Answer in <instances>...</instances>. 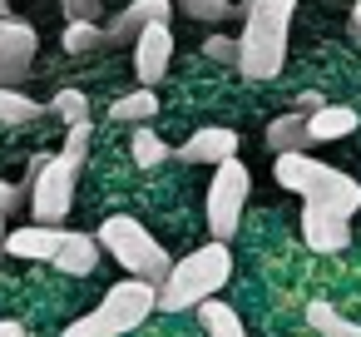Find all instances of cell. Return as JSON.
Instances as JSON below:
<instances>
[{
	"label": "cell",
	"instance_id": "cell-1",
	"mask_svg": "<svg viewBox=\"0 0 361 337\" xmlns=\"http://www.w3.org/2000/svg\"><path fill=\"white\" fill-rule=\"evenodd\" d=\"M297 0H247L243 6V35H238V75L243 80H277L287 60V30H292Z\"/></svg>",
	"mask_w": 361,
	"mask_h": 337
},
{
	"label": "cell",
	"instance_id": "cell-2",
	"mask_svg": "<svg viewBox=\"0 0 361 337\" xmlns=\"http://www.w3.org/2000/svg\"><path fill=\"white\" fill-rule=\"evenodd\" d=\"M272 179H277L287 194H297L302 203L326 208V213H336V218H356V213H361V184H356L351 174H341V169L312 159V154H277V159H272Z\"/></svg>",
	"mask_w": 361,
	"mask_h": 337
},
{
	"label": "cell",
	"instance_id": "cell-3",
	"mask_svg": "<svg viewBox=\"0 0 361 337\" xmlns=\"http://www.w3.org/2000/svg\"><path fill=\"white\" fill-rule=\"evenodd\" d=\"M233 278V248L228 243H203L193 253H183L169 278L159 283V312H188L203 307L208 297H218Z\"/></svg>",
	"mask_w": 361,
	"mask_h": 337
},
{
	"label": "cell",
	"instance_id": "cell-4",
	"mask_svg": "<svg viewBox=\"0 0 361 337\" xmlns=\"http://www.w3.org/2000/svg\"><path fill=\"white\" fill-rule=\"evenodd\" d=\"M94 243H99V253H109L129 278H139V283H164L169 278V268H173V258H169V248L139 223V218H129V213H114V218H104L99 223V233H94Z\"/></svg>",
	"mask_w": 361,
	"mask_h": 337
},
{
	"label": "cell",
	"instance_id": "cell-5",
	"mask_svg": "<svg viewBox=\"0 0 361 337\" xmlns=\"http://www.w3.org/2000/svg\"><path fill=\"white\" fill-rule=\"evenodd\" d=\"M149 312H159V288H154V283H139V278H119V283L99 297V307L85 312V317H75L60 337H124V332H134Z\"/></svg>",
	"mask_w": 361,
	"mask_h": 337
},
{
	"label": "cell",
	"instance_id": "cell-6",
	"mask_svg": "<svg viewBox=\"0 0 361 337\" xmlns=\"http://www.w3.org/2000/svg\"><path fill=\"white\" fill-rule=\"evenodd\" d=\"M75 184H80V164H70L65 154L50 159H30V179L20 184L30 194V213L45 228H60L75 208Z\"/></svg>",
	"mask_w": 361,
	"mask_h": 337
},
{
	"label": "cell",
	"instance_id": "cell-7",
	"mask_svg": "<svg viewBox=\"0 0 361 337\" xmlns=\"http://www.w3.org/2000/svg\"><path fill=\"white\" fill-rule=\"evenodd\" d=\"M247 194H252V174H247V164H243V159H223V164L213 169V184H208V199H203L213 243H228V238L238 233L243 208H247Z\"/></svg>",
	"mask_w": 361,
	"mask_h": 337
},
{
	"label": "cell",
	"instance_id": "cell-8",
	"mask_svg": "<svg viewBox=\"0 0 361 337\" xmlns=\"http://www.w3.org/2000/svg\"><path fill=\"white\" fill-rule=\"evenodd\" d=\"M35 50H40V35L35 25L25 20H0V90H20L35 70Z\"/></svg>",
	"mask_w": 361,
	"mask_h": 337
},
{
	"label": "cell",
	"instance_id": "cell-9",
	"mask_svg": "<svg viewBox=\"0 0 361 337\" xmlns=\"http://www.w3.org/2000/svg\"><path fill=\"white\" fill-rule=\"evenodd\" d=\"M169 65H173V30H169V20L144 25L134 35V75H139V90H154L169 75Z\"/></svg>",
	"mask_w": 361,
	"mask_h": 337
},
{
	"label": "cell",
	"instance_id": "cell-10",
	"mask_svg": "<svg viewBox=\"0 0 361 337\" xmlns=\"http://www.w3.org/2000/svg\"><path fill=\"white\" fill-rule=\"evenodd\" d=\"M173 159H183V164H223V159H238V129H228V124H203V129H193L178 149H173Z\"/></svg>",
	"mask_w": 361,
	"mask_h": 337
},
{
	"label": "cell",
	"instance_id": "cell-11",
	"mask_svg": "<svg viewBox=\"0 0 361 337\" xmlns=\"http://www.w3.org/2000/svg\"><path fill=\"white\" fill-rule=\"evenodd\" d=\"M302 243L312 253H341V248H351V218H336L326 208L302 203Z\"/></svg>",
	"mask_w": 361,
	"mask_h": 337
},
{
	"label": "cell",
	"instance_id": "cell-12",
	"mask_svg": "<svg viewBox=\"0 0 361 337\" xmlns=\"http://www.w3.org/2000/svg\"><path fill=\"white\" fill-rule=\"evenodd\" d=\"M169 16H173V0H134V6H124V11L109 20L104 45H134V35H139L144 25H159V20H169Z\"/></svg>",
	"mask_w": 361,
	"mask_h": 337
},
{
	"label": "cell",
	"instance_id": "cell-13",
	"mask_svg": "<svg viewBox=\"0 0 361 337\" xmlns=\"http://www.w3.org/2000/svg\"><path fill=\"white\" fill-rule=\"evenodd\" d=\"M65 243V228H45V223H25V228H6V253L11 258H30V263H55Z\"/></svg>",
	"mask_w": 361,
	"mask_h": 337
},
{
	"label": "cell",
	"instance_id": "cell-14",
	"mask_svg": "<svg viewBox=\"0 0 361 337\" xmlns=\"http://www.w3.org/2000/svg\"><path fill=\"white\" fill-rule=\"evenodd\" d=\"M361 124V114L351 105H322L317 114H307V139L312 144H336V139H351Z\"/></svg>",
	"mask_w": 361,
	"mask_h": 337
},
{
	"label": "cell",
	"instance_id": "cell-15",
	"mask_svg": "<svg viewBox=\"0 0 361 337\" xmlns=\"http://www.w3.org/2000/svg\"><path fill=\"white\" fill-rule=\"evenodd\" d=\"M94 268H99V243H94V233H75V228H65V243H60V253H55V273L90 278Z\"/></svg>",
	"mask_w": 361,
	"mask_h": 337
},
{
	"label": "cell",
	"instance_id": "cell-16",
	"mask_svg": "<svg viewBox=\"0 0 361 337\" xmlns=\"http://www.w3.org/2000/svg\"><path fill=\"white\" fill-rule=\"evenodd\" d=\"M267 149L272 154H307L312 149V139H307V119L302 114H277L272 124H267Z\"/></svg>",
	"mask_w": 361,
	"mask_h": 337
},
{
	"label": "cell",
	"instance_id": "cell-17",
	"mask_svg": "<svg viewBox=\"0 0 361 337\" xmlns=\"http://www.w3.org/2000/svg\"><path fill=\"white\" fill-rule=\"evenodd\" d=\"M159 114V95L154 90H134V95H119L114 105H109V119H119V124H149Z\"/></svg>",
	"mask_w": 361,
	"mask_h": 337
},
{
	"label": "cell",
	"instance_id": "cell-18",
	"mask_svg": "<svg viewBox=\"0 0 361 337\" xmlns=\"http://www.w3.org/2000/svg\"><path fill=\"white\" fill-rule=\"evenodd\" d=\"M198 322H203V332H208V337H247V327H243L238 307H228V302H218V297H208V302L198 307Z\"/></svg>",
	"mask_w": 361,
	"mask_h": 337
},
{
	"label": "cell",
	"instance_id": "cell-19",
	"mask_svg": "<svg viewBox=\"0 0 361 337\" xmlns=\"http://www.w3.org/2000/svg\"><path fill=\"white\" fill-rule=\"evenodd\" d=\"M307 322H312V332H322V337H361V322H351V317L336 312L331 302H312V307H307Z\"/></svg>",
	"mask_w": 361,
	"mask_h": 337
},
{
	"label": "cell",
	"instance_id": "cell-20",
	"mask_svg": "<svg viewBox=\"0 0 361 337\" xmlns=\"http://www.w3.org/2000/svg\"><path fill=\"white\" fill-rule=\"evenodd\" d=\"M45 114H55L65 129L90 124V95H85V90H55V100L45 105Z\"/></svg>",
	"mask_w": 361,
	"mask_h": 337
},
{
	"label": "cell",
	"instance_id": "cell-21",
	"mask_svg": "<svg viewBox=\"0 0 361 337\" xmlns=\"http://www.w3.org/2000/svg\"><path fill=\"white\" fill-rule=\"evenodd\" d=\"M40 114H45V105L30 100L25 90H0V124H30Z\"/></svg>",
	"mask_w": 361,
	"mask_h": 337
},
{
	"label": "cell",
	"instance_id": "cell-22",
	"mask_svg": "<svg viewBox=\"0 0 361 337\" xmlns=\"http://www.w3.org/2000/svg\"><path fill=\"white\" fill-rule=\"evenodd\" d=\"M60 45H65V55H90V50L104 45V30H99V20H70Z\"/></svg>",
	"mask_w": 361,
	"mask_h": 337
},
{
	"label": "cell",
	"instance_id": "cell-23",
	"mask_svg": "<svg viewBox=\"0 0 361 337\" xmlns=\"http://www.w3.org/2000/svg\"><path fill=\"white\" fill-rule=\"evenodd\" d=\"M129 154H134V164H139V169H159V164H164L173 149H169V144H164V139H159L149 124H139V129H134V144H129Z\"/></svg>",
	"mask_w": 361,
	"mask_h": 337
},
{
	"label": "cell",
	"instance_id": "cell-24",
	"mask_svg": "<svg viewBox=\"0 0 361 337\" xmlns=\"http://www.w3.org/2000/svg\"><path fill=\"white\" fill-rule=\"evenodd\" d=\"M173 6L188 16V20H203V25H223L233 16V0H173Z\"/></svg>",
	"mask_w": 361,
	"mask_h": 337
},
{
	"label": "cell",
	"instance_id": "cell-25",
	"mask_svg": "<svg viewBox=\"0 0 361 337\" xmlns=\"http://www.w3.org/2000/svg\"><path fill=\"white\" fill-rule=\"evenodd\" d=\"M90 139H94V124H75V129H65V159L70 164H85V154H90Z\"/></svg>",
	"mask_w": 361,
	"mask_h": 337
},
{
	"label": "cell",
	"instance_id": "cell-26",
	"mask_svg": "<svg viewBox=\"0 0 361 337\" xmlns=\"http://www.w3.org/2000/svg\"><path fill=\"white\" fill-rule=\"evenodd\" d=\"M203 55L218 60V65H238V40H233V35H208Z\"/></svg>",
	"mask_w": 361,
	"mask_h": 337
},
{
	"label": "cell",
	"instance_id": "cell-27",
	"mask_svg": "<svg viewBox=\"0 0 361 337\" xmlns=\"http://www.w3.org/2000/svg\"><path fill=\"white\" fill-rule=\"evenodd\" d=\"M65 6V20H99L104 0H60Z\"/></svg>",
	"mask_w": 361,
	"mask_h": 337
},
{
	"label": "cell",
	"instance_id": "cell-28",
	"mask_svg": "<svg viewBox=\"0 0 361 337\" xmlns=\"http://www.w3.org/2000/svg\"><path fill=\"white\" fill-rule=\"evenodd\" d=\"M20 199H25V189H16V184H6V179H0V218H11Z\"/></svg>",
	"mask_w": 361,
	"mask_h": 337
},
{
	"label": "cell",
	"instance_id": "cell-29",
	"mask_svg": "<svg viewBox=\"0 0 361 337\" xmlns=\"http://www.w3.org/2000/svg\"><path fill=\"white\" fill-rule=\"evenodd\" d=\"M322 105H331V100H322L317 90H307V95H297V105H292V114H302V119H307V114H317Z\"/></svg>",
	"mask_w": 361,
	"mask_h": 337
},
{
	"label": "cell",
	"instance_id": "cell-30",
	"mask_svg": "<svg viewBox=\"0 0 361 337\" xmlns=\"http://www.w3.org/2000/svg\"><path fill=\"white\" fill-rule=\"evenodd\" d=\"M0 337H25V327L16 317H0Z\"/></svg>",
	"mask_w": 361,
	"mask_h": 337
},
{
	"label": "cell",
	"instance_id": "cell-31",
	"mask_svg": "<svg viewBox=\"0 0 361 337\" xmlns=\"http://www.w3.org/2000/svg\"><path fill=\"white\" fill-rule=\"evenodd\" d=\"M351 35H361V0L351 6Z\"/></svg>",
	"mask_w": 361,
	"mask_h": 337
},
{
	"label": "cell",
	"instance_id": "cell-32",
	"mask_svg": "<svg viewBox=\"0 0 361 337\" xmlns=\"http://www.w3.org/2000/svg\"><path fill=\"white\" fill-rule=\"evenodd\" d=\"M0 258H6V218H0Z\"/></svg>",
	"mask_w": 361,
	"mask_h": 337
}]
</instances>
